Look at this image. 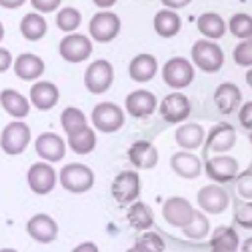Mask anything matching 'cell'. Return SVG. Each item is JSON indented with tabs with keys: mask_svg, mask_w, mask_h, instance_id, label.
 Wrapping results in <instances>:
<instances>
[{
	"mask_svg": "<svg viewBox=\"0 0 252 252\" xmlns=\"http://www.w3.org/2000/svg\"><path fill=\"white\" fill-rule=\"evenodd\" d=\"M132 204V202H130ZM128 222L134 230L142 232V230H148L154 226V216H152V210L150 206H146L144 202H134L130 208H128Z\"/></svg>",
	"mask_w": 252,
	"mask_h": 252,
	"instance_id": "cell-31",
	"label": "cell"
},
{
	"mask_svg": "<svg viewBox=\"0 0 252 252\" xmlns=\"http://www.w3.org/2000/svg\"><path fill=\"white\" fill-rule=\"evenodd\" d=\"M112 196L118 204L126 206L140 196V178L134 170H122L112 180Z\"/></svg>",
	"mask_w": 252,
	"mask_h": 252,
	"instance_id": "cell-5",
	"label": "cell"
},
{
	"mask_svg": "<svg viewBox=\"0 0 252 252\" xmlns=\"http://www.w3.org/2000/svg\"><path fill=\"white\" fill-rule=\"evenodd\" d=\"M198 206L210 214H222L230 206V194L220 184H206L198 192Z\"/></svg>",
	"mask_w": 252,
	"mask_h": 252,
	"instance_id": "cell-9",
	"label": "cell"
},
{
	"mask_svg": "<svg viewBox=\"0 0 252 252\" xmlns=\"http://www.w3.org/2000/svg\"><path fill=\"white\" fill-rule=\"evenodd\" d=\"M128 158L130 162L136 166V168H144V170H150L158 164V150H156L150 142L146 140H138L130 146L128 150Z\"/></svg>",
	"mask_w": 252,
	"mask_h": 252,
	"instance_id": "cell-23",
	"label": "cell"
},
{
	"mask_svg": "<svg viewBox=\"0 0 252 252\" xmlns=\"http://www.w3.org/2000/svg\"><path fill=\"white\" fill-rule=\"evenodd\" d=\"M0 104H2V108L14 118H24L30 110L28 100L14 88H6V90L0 92Z\"/></svg>",
	"mask_w": 252,
	"mask_h": 252,
	"instance_id": "cell-26",
	"label": "cell"
},
{
	"mask_svg": "<svg viewBox=\"0 0 252 252\" xmlns=\"http://www.w3.org/2000/svg\"><path fill=\"white\" fill-rule=\"evenodd\" d=\"M170 166L172 170L182 176V178H198L200 170H202V162L196 154H192L190 150H180V152H174L172 158H170Z\"/></svg>",
	"mask_w": 252,
	"mask_h": 252,
	"instance_id": "cell-19",
	"label": "cell"
},
{
	"mask_svg": "<svg viewBox=\"0 0 252 252\" xmlns=\"http://www.w3.org/2000/svg\"><path fill=\"white\" fill-rule=\"evenodd\" d=\"M30 4L38 12H52L60 6V0H30Z\"/></svg>",
	"mask_w": 252,
	"mask_h": 252,
	"instance_id": "cell-41",
	"label": "cell"
},
{
	"mask_svg": "<svg viewBox=\"0 0 252 252\" xmlns=\"http://www.w3.org/2000/svg\"><path fill=\"white\" fill-rule=\"evenodd\" d=\"M234 62L238 66H244V68H248L252 64V44H250V38L242 40L234 48Z\"/></svg>",
	"mask_w": 252,
	"mask_h": 252,
	"instance_id": "cell-38",
	"label": "cell"
},
{
	"mask_svg": "<svg viewBox=\"0 0 252 252\" xmlns=\"http://www.w3.org/2000/svg\"><path fill=\"white\" fill-rule=\"evenodd\" d=\"M12 64V54L6 48H0V74L6 72Z\"/></svg>",
	"mask_w": 252,
	"mask_h": 252,
	"instance_id": "cell-43",
	"label": "cell"
},
{
	"mask_svg": "<svg viewBox=\"0 0 252 252\" xmlns=\"http://www.w3.org/2000/svg\"><path fill=\"white\" fill-rule=\"evenodd\" d=\"M58 88L56 84L52 82H36L32 84V88H30V102H32L38 110H50L58 104Z\"/></svg>",
	"mask_w": 252,
	"mask_h": 252,
	"instance_id": "cell-22",
	"label": "cell"
},
{
	"mask_svg": "<svg viewBox=\"0 0 252 252\" xmlns=\"http://www.w3.org/2000/svg\"><path fill=\"white\" fill-rule=\"evenodd\" d=\"M198 30L200 34L206 36L208 40H216V38H222L226 34V22L222 16H218L214 12H204L198 18Z\"/></svg>",
	"mask_w": 252,
	"mask_h": 252,
	"instance_id": "cell-29",
	"label": "cell"
},
{
	"mask_svg": "<svg viewBox=\"0 0 252 252\" xmlns=\"http://www.w3.org/2000/svg\"><path fill=\"white\" fill-rule=\"evenodd\" d=\"M4 38V26H2V22H0V40Z\"/></svg>",
	"mask_w": 252,
	"mask_h": 252,
	"instance_id": "cell-48",
	"label": "cell"
},
{
	"mask_svg": "<svg viewBox=\"0 0 252 252\" xmlns=\"http://www.w3.org/2000/svg\"><path fill=\"white\" fill-rule=\"evenodd\" d=\"M26 180H28L30 190L44 196V194L52 192V188L56 186V172H54V168L50 164L38 162V164H32L28 168Z\"/></svg>",
	"mask_w": 252,
	"mask_h": 252,
	"instance_id": "cell-11",
	"label": "cell"
},
{
	"mask_svg": "<svg viewBox=\"0 0 252 252\" xmlns=\"http://www.w3.org/2000/svg\"><path fill=\"white\" fill-rule=\"evenodd\" d=\"M132 252H164L166 250V242L162 240L160 234L148 230H142V234L138 236L136 244L130 248Z\"/></svg>",
	"mask_w": 252,
	"mask_h": 252,
	"instance_id": "cell-34",
	"label": "cell"
},
{
	"mask_svg": "<svg viewBox=\"0 0 252 252\" xmlns=\"http://www.w3.org/2000/svg\"><path fill=\"white\" fill-rule=\"evenodd\" d=\"M238 174V162L232 156H214L206 160V176L216 184L232 182Z\"/></svg>",
	"mask_w": 252,
	"mask_h": 252,
	"instance_id": "cell-13",
	"label": "cell"
},
{
	"mask_svg": "<svg viewBox=\"0 0 252 252\" xmlns=\"http://www.w3.org/2000/svg\"><path fill=\"white\" fill-rule=\"evenodd\" d=\"M180 16L174 12V10H160L158 14L154 16V30L156 34L162 36V38H172L180 32Z\"/></svg>",
	"mask_w": 252,
	"mask_h": 252,
	"instance_id": "cell-27",
	"label": "cell"
},
{
	"mask_svg": "<svg viewBox=\"0 0 252 252\" xmlns=\"http://www.w3.org/2000/svg\"><path fill=\"white\" fill-rule=\"evenodd\" d=\"M250 116H252V102H246V104L240 108V112H238V120H240V124L246 128V132H250V130H252Z\"/></svg>",
	"mask_w": 252,
	"mask_h": 252,
	"instance_id": "cell-42",
	"label": "cell"
},
{
	"mask_svg": "<svg viewBox=\"0 0 252 252\" xmlns=\"http://www.w3.org/2000/svg\"><path fill=\"white\" fill-rule=\"evenodd\" d=\"M60 124H62V128H64V132L70 134V132H76V130L84 128V126H86V116H84V112H82L80 108L70 106V108L62 110V114H60Z\"/></svg>",
	"mask_w": 252,
	"mask_h": 252,
	"instance_id": "cell-35",
	"label": "cell"
},
{
	"mask_svg": "<svg viewBox=\"0 0 252 252\" xmlns=\"http://www.w3.org/2000/svg\"><path fill=\"white\" fill-rule=\"evenodd\" d=\"M182 232L186 238H192V240H202L208 236L210 232V224H208V218L202 212H192V218L182 226Z\"/></svg>",
	"mask_w": 252,
	"mask_h": 252,
	"instance_id": "cell-33",
	"label": "cell"
},
{
	"mask_svg": "<svg viewBox=\"0 0 252 252\" xmlns=\"http://www.w3.org/2000/svg\"><path fill=\"white\" fill-rule=\"evenodd\" d=\"M58 52L64 60L76 64V62H82L92 54V42L84 34H70L60 40Z\"/></svg>",
	"mask_w": 252,
	"mask_h": 252,
	"instance_id": "cell-12",
	"label": "cell"
},
{
	"mask_svg": "<svg viewBox=\"0 0 252 252\" xmlns=\"http://www.w3.org/2000/svg\"><path fill=\"white\" fill-rule=\"evenodd\" d=\"M228 30L236 38H242V40L250 38L252 36V18H250V14H234L228 22Z\"/></svg>",
	"mask_w": 252,
	"mask_h": 252,
	"instance_id": "cell-37",
	"label": "cell"
},
{
	"mask_svg": "<svg viewBox=\"0 0 252 252\" xmlns=\"http://www.w3.org/2000/svg\"><path fill=\"white\" fill-rule=\"evenodd\" d=\"M192 60L202 72L216 74L224 66V52L212 40H196L192 46Z\"/></svg>",
	"mask_w": 252,
	"mask_h": 252,
	"instance_id": "cell-1",
	"label": "cell"
},
{
	"mask_svg": "<svg viewBox=\"0 0 252 252\" xmlns=\"http://www.w3.org/2000/svg\"><path fill=\"white\" fill-rule=\"evenodd\" d=\"M36 152L46 162H60L66 154V142L54 132H42L36 138Z\"/></svg>",
	"mask_w": 252,
	"mask_h": 252,
	"instance_id": "cell-17",
	"label": "cell"
},
{
	"mask_svg": "<svg viewBox=\"0 0 252 252\" xmlns=\"http://www.w3.org/2000/svg\"><path fill=\"white\" fill-rule=\"evenodd\" d=\"M126 110L134 118L150 116L156 110V96L148 90H134L126 96Z\"/></svg>",
	"mask_w": 252,
	"mask_h": 252,
	"instance_id": "cell-20",
	"label": "cell"
},
{
	"mask_svg": "<svg viewBox=\"0 0 252 252\" xmlns=\"http://www.w3.org/2000/svg\"><path fill=\"white\" fill-rule=\"evenodd\" d=\"M14 72L20 80H36L44 72V60L36 54L24 52L14 60Z\"/></svg>",
	"mask_w": 252,
	"mask_h": 252,
	"instance_id": "cell-21",
	"label": "cell"
},
{
	"mask_svg": "<svg viewBox=\"0 0 252 252\" xmlns=\"http://www.w3.org/2000/svg\"><path fill=\"white\" fill-rule=\"evenodd\" d=\"M236 144V130L228 122H220L212 126L206 136V152H226Z\"/></svg>",
	"mask_w": 252,
	"mask_h": 252,
	"instance_id": "cell-16",
	"label": "cell"
},
{
	"mask_svg": "<svg viewBox=\"0 0 252 252\" xmlns=\"http://www.w3.org/2000/svg\"><path fill=\"white\" fill-rule=\"evenodd\" d=\"M192 112L190 100H188L184 94L180 92H172L168 96H164L162 104H160V116L168 122V124H180L184 122Z\"/></svg>",
	"mask_w": 252,
	"mask_h": 252,
	"instance_id": "cell-10",
	"label": "cell"
},
{
	"mask_svg": "<svg viewBox=\"0 0 252 252\" xmlns=\"http://www.w3.org/2000/svg\"><path fill=\"white\" fill-rule=\"evenodd\" d=\"M240 100H242V92L232 82L218 84L216 90H214V96H212V102H214L216 110L220 114H224V116L226 114H232L240 106Z\"/></svg>",
	"mask_w": 252,
	"mask_h": 252,
	"instance_id": "cell-14",
	"label": "cell"
},
{
	"mask_svg": "<svg viewBox=\"0 0 252 252\" xmlns=\"http://www.w3.org/2000/svg\"><path fill=\"white\" fill-rule=\"evenodd\" d=\"M162 78H164V84L180 90V88H186V86L192 84V80H194V68H192V64L186 58L174 56V58H170L166 64H164Z\"/></svg>",
	"mask_w": 252,
	"mask_h": 252,
	"instance_id": "cell-3",
	"label": "cell"
},
{
	"mask_svg": "<svg viewBox=\"0 0 252 252\" xmlns=\"http://www.w3.org/2000/svg\"><path fill=\"white\" fill-rule=\"evenodd\" d=\"M82 22V14L72 8V6H66V8H62L56 16V24L60 30H64V32H72V30H76Z\"/></svg>",
	"mask_w": 252,
	"mask_h": 252,
	"instance_id": "cell-36",
	"label": "cell"
},
{
	"mask_svg": "<svg viewBox=\"0 0 252 252\" xmlns=\"http://www.w3.org/2000/svg\"><path fill=\"white\" fill-rule=\"evenodd\" d=\"M192 212H194L192 204L188 202L186 198H180V196L168 198L164 202V206H162L164 220H166L170 226H174V228H182L188 222V220L192 218Z\"/></svg>",
	"mask_w": 252,
	"mask_h": 252,
	"instance_id": "cell-15",
	"label": "cell"
},
{
	"mask_svg": "<svg viewBox=\"0 0 252 252\" xmlns=\"http://www.w3.org/2000/svg\"><path fill=\"white\" fill-rule=\"evenodd\" d=\"M114 68L108 60H94L84 72V86L92 94H102L112 86Z\"/></svg>",
	"mask_w": 252,
	"mask_h": 252,
	"instance_id": "cell-2",
	"label": "cell"
},
{
	"mask_svg": "<svg viewBox=\"0 0 252 252\" xmlns=\"http://www.w3.org/2000/svg\"><path fill=\"white\" fill-rule=\"evenodd\" d=\"M84 250H92V252H96V250H98V246H94L92 242H84V244H80V246H76V248H74V252H84Z\"/></svg>",
	"mask_w": 252,
	"mask_h": 252,
	"instance_id": "cell-46",
	"label": "cell"
},
{
	"mask_svg": "<svg viewBox=\"0 0 252 252\" xmlns=\"http://www.w3.org/2000/svg\"><path fill=\"white\" fill-rule=\"evenodd\" d=\"M192 0H162V4L166 6V8H170V10H178V8H184V6H188Z\"/></svg>",
	"mask_w": 252,
	"mask_h": 252,
	"instance_id": "cell-44",
	"label": "cell"
},
{
	"mask_svg": "<svg viewBox=\"0 0 252 252\" xmlns=\"http://www.w3.org/2000/svg\"><path fill=\"white\" fill-rule=\"evenodd\" d=\"M234 218L236 222L242 226V228H252V206H250V200H240L236 202V212H234Z\"/></svg>",
	"mask_w": 252,
	"mask_h": 252,
	"instance_id": "cell-39",
	"label": "cell"
},
{
	"mask_svg": "<svg viewBox=\"0 0 252 252\" xmlns=\"http://www.w3.org/2000/svg\"><path fill=\"white\" fill-rule=\"evenodd\" d=\"M26 230L30 234V238H34L36 242L48 244L58 236V224L54 222V218L48 214H36L28 220Z\"/></svg>",
	"mask_w": 252,
	"mask_h": 252,
	"instance_id": "cell-18",
	"label": "cell"
},
{
	"mask_svg": "<svg viewBox=\"0 0 252 252\" xmlns=\"http://www.w3.org/2000/svg\"><path fill=\"white\" fill-rule=\"evenodd\" d=\"M174 138H176V144L180 148L194 150L204 142V128L196 122H188V124H182L174 132Z\"/></svg>",
	"mask_w": 252,
	"mask_h": 252,
	"instance_id": "cell-25",
	"label": "cell"
},
{
	"mask_svg": "<svg viewBox=\"0 0 252 252\" xmlns=\"http://www.w3.org/2000/svg\"><path fill=\"white\" fill-rule=\"evenodd\" d=\"M26 2V0H0V6L2 8H18V6H22Z\"/></svg>",
	"mask_w": 252,
	"mask_h": 252,
	"instance_id": "cell-45",
	"label": "cell"
},
{
	"mask_svg": "<svg viewBox=\"0 0 252 252\" xmlns=\"http://www.w3.org/2000/svg\"><path fill=\"white\" fill-rule=\"evenodd\" d=\"M46 30H48L46 20L36 12H30L20 20V32L26 40H32V42L40 40L46 34Z\"/></svg>",
	"mask_w": 252,
	"mask_h": 252,
	"instance_id": "cell-30",
	"label": "cell"
},
{
	"mask_svg": "<svg viewBox=\"0 0 252 252\" xmlns=\"http://www.w3.org/2000/svg\"><path fill=\"white\" fill-rule=\"evenodd\" d=\"M60 184L74 194L86 192L94 184V172L84 164H68L60 170Z\"/></svg>",
	"mask_w": 252,
	"mask_h": 252,
	"instance_id": "cell-4",
	"label": "cell"
},
{
	"mask_svg": "<svg viewBox=\"0 0 252 252\" xmlns=\"http://www.w3.org/2000/svg\"><path fill=\"white\" fill-rule=\"evenodd\" d=\"M68 144L76 154H88L96 148V134L88 126H84V128L68 134Z\"/></svg>",
	"mask_w": 252,
	"mask_h": 252,
	"instance_id": "cell-32",
	"label": "cell"
},
{
	"mask_svg": "<svg viewBox=\"0 0 252 252\" xmlns=\"http://www.w3.org/2000/svg\"><path fill=\"white\" fill-rule=\"evenodd\" d=\"M90 116H92V124L106 134L120 130L124 124V112L112 102H100L98 106H94Z\"/></svg>",
	"mask_w": 252,
	"mask_h": 252,
	"instance_id": "cell-8",
	"label": "cell"
},
{
	"mask_svg": "<svg viewBox=\"0 0 252 252\" xmlns=\"http://www.w3.org/2000/svg\"><path fill=\"white\" fill-rule=\"evenodd\" d=\"M250 168H246L244 170V174H236L238 176V192H240V196L244 198V200H250L252 198V188H250Z\"/></svg>",
	"mask_w": 252,
	"mask_h": 252,
	"instance_id": "cell-40",
	"label": "cell"
},
{
	"mask_svg": "<svg viewBox=\"0 0 252 252\" xmlns=\"http://www.w3.org/2000/svg\"><path fill=\"white\" fill-rule=\"evenodd\" d=\"M88 32L96 42H112L120 32V18L114 12H98L90 18Z\"/></svg>",
	"mask_w": 252,
	"mask_h": 252,
	"instance_id": "cell-6",
	"label": "cell"
},
{
	"mask_svg": "<svg viewBox=\"0 0 252 252\" xmlns=\"http://www.w3.org/2000/svg\"><path fill=\"white\" fill-rule=\"evenodd\" d=\"M156 70H158V62L152 54H138L132 58L130 62V78L136 82H148L150 78H154Z\"/></svg>",
	"mask_w": 252,
	"mask_h": 252,
	"instance_id": "cell-24",
	"label": "cell"
},
{
	"mask_svg": "<svg viewBox=\"0 0 252 252\" xmlns=\"http://www.w3.org/2000/svg\"><path fill=\"white\" fill-rule=\"evenodd\" d=\"M30 142V128L22 120H14L4 126L2 134H0V146L6 154H20Z\"/></svg>",
	"mask_w": 252,
	"mask_h": 252,
	"instance_id": "cell-7",
	"label": "cell"
},
{
	"mask_svg": "<svg viewBox=\"0 0 252 252\" xmlns=\"http://www.w3.org/2000/svg\"><path fill=\"white\" fill-rule=\"evenodd\" d=\"M238 244H240V240H238V234L232 226H218L212 232L210 248L214 252H234L240 248Z\"/></svg>",
	"mask_w": 252,
	"mask_h": 252,
	"instance_id": "cell-28",
	"label": "cell"
},
{
	"mask_svg": "<svg viewBox=\"0 0 252 252\" xmlns=\"http://www.w3.org/2000/svg\"><path fill=\"white\" fill-rule=\"evenodd\" d=\"M92 2L100 8H110L112 4H116V0H92Z\"/></svg>",
	"mask_w": 252,
	"mask_h": 252,
	"instance_id": "cell-47",
	"label": "cell"
}]
</instances>
